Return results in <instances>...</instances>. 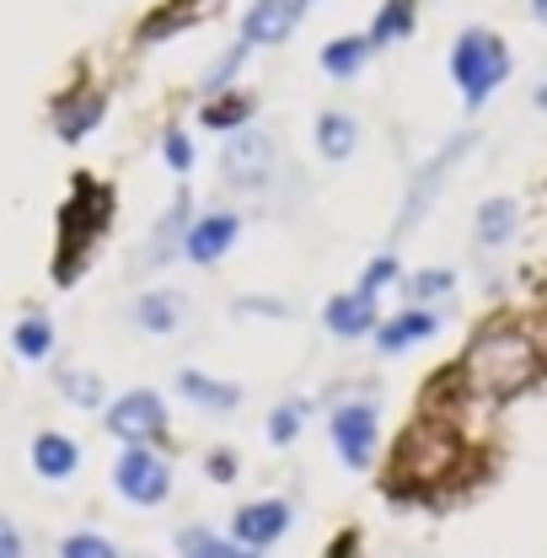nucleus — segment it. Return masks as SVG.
I'll list each match as a JSON object with an SVG mask.
<instances>
[{"mask_svg": "<svg viewBox=\"0 0 547 558\" xmlns=\"http://www.w3.org/2000/svg\"><path fill=\"white\" fill-rule=\"evenodd\" d=\"M537 371H543L537 344L521 328H483L473 339V349H467V360H462L467 387L483 392V398H510V392L532 387Z\"/></svg>", "mask_w": 547, "mask_h": 558, "instance_id": "nucleus-1", "label": "nucleus"}, {"mask_svg": "<svg viewBox=\"0 0 547 558\" xmlns=\"http://www.w3.org/2000/svg\"><path fill=\"white\" fill-rule=\"evenodd\" d=\"M451 75H457L467 108L488 102V92L505 86V75H510V49H505V38L488 33V27H467V33L457 38V49H451Z\"/></svg>", "mask_w": 547, "mask_h": 558, "instance_id": "nucleus-2", "label": "nucleus"}, {"mask_svg": "<svg viewBox=\"0 0 547 558\" xmlns=\"http://www.w3.org/2000/svg\"><path fill=\"white\" fill-rule=\"evenodd\" d=\"M220 172L231 189H264L274 172V140L258 130H236L220 150Z\"/></svg>", "mask_w": 547, "mask_h": 558, "instance_id": "nucleus-3", "label": "nucleus"}, {"mask_svg": "<svg viewBox=\"0 0 547 558\" xmlns=\"http://www.w3.org/2000/svg\"><path fill=\"white\" fill-rule=\"evenodd\" d=\"M113 484H119V494H124L130 505H161L167 488H172V473H167V462H161L156 451L130 446V451L113 462Z\"/></svg>", "mask_w": 547, "mask_h": 558, "instance_id": "nucleus-4", "label": "nucleus"}, {"mask_svg": "<svg viewBox=\"0 0 547 558\" xmlns=\"http://www.w3.org/2000/svg\"><path fill=\"white\" fill-rule=\"evenodd\" d=\"M108 429L119 435V440H130V446H145V440H161V429H167V409H161V398L156 392H130V398H119L113 409H108Z\"/></svg>", "mask_w": 547, "mask_h": 558, "instance_id": "nucleus-5", "label": "nucleus"}, {"mask_svg": "<svg viewBox=\"0 0 547 558\" xmlns=\"http://www.w3.org/2000/svg\"><path fill=\"white\" fill-rule=\"evenodd\" d=\"M333 446L349 468H370L376 457V409L370 403H343L333 414Z\"/></svg>", "mask_w": 547, "mask_h": 558, "instance_id": "nucleus-6", "label": "nucleus"}, {"mask_svg": "<svg viewBox=\"0 0 547 558\" xmlns=\"http://www.w3.org/2000/svg\"><path fill=\"white\" fill-rule=\"evenodd\" d=\"M231 532H236V543L242 548H269V543H279L284 532H290V505L284 499H264V505H242L236 510V521H231Z\"/></svg>", "mask_w": 547, "mask_h": 558, "instance_id": "nucleus-7", "label": "nucleus"}, {"mask_svg": "<svg viewBox=\"0 0 547 558\" xmlns=\"http://www.w3.org/2000/svg\"><path fill=\"white\" fill-rule=\"evenodd\" d=\"M295 22H301V11H295V0H258V5H247V16H242V44L253 49H274V44H284L290 33H295Z\"/></svg>", "mask_w": 547, "mask_h": 558, "instance_id": "nucleus-8", "label": "nucleus"}, {"mask_svg": "<svg viewBox=\"0 0 547 558\" xmlns=\"http://www.w3.org/2000/svg\"><path fill=\"white\" fill-rule=\"evenodd\" d=\"M236 231H242V220H236L231 209H215L205 220H194V231L183 236V253H189L194 264H220V258L231 253Z\"/></svg>", "mask_w": 547, "mask_h": 558, "instance_id": "nucleus-9", "label": "nucleus"}, {"mask_svg": "<svg viewBox=\"0 0 547 558\" xmlns=\"http://www.w3.org/2000/svg\"><path fill=\"white\" fill-rule=\"evenodd\" d=\"M323 323H328V333H339V339L370 333V328H376V295H365V290H343V295H333V301L323 306Z\"/></svg>", "mask_w": 547, "mask_h": 558, "instance_id": "nucleus-10", "label": "nucleus"}, {"mask_svg": "<svg viewBox=\"0 0 547 558\" xmlns=\"http://www.w3.org/2000/svg\"><path fill=\"white\" fill-rule=\"evenodd\" d=\"M440 328V317L435 312H424V306H409V312H398L387 328H376V344H381V354H403V349L424 344L429 333Z\"/></svg>", "mask_w": 547, "mask_h": 558, "instance_id": "nucleus-11", "label": "nucleus"}, {"mask_svg": "<svg viewBox=\"0 0 547 558\" xmlns=\"http://www.w3.org/2000/svg\"><path fill=\"white\" fill-rule=\"evenodd\" d=\"M183 317H189V301L178 290H150V295L135 301V323L145 333H178Z\"/></svg>", "mask_w": 547, "mask_h": 558, "instance_id": "nucleus-12", "label": "nucleus"}, {"mask_svg": "<svg viewBox=\"0 0 547 558\" xmlns=\"http://www.w3.org/2000/svg\"><path fill=\"white\" fill-rule=\"evenodd\" d=\"M258 113V102H253V92H215L205 108H199V119H205V130H247V119Z\"/></svg>", "mask_w": 547, "mask_h": 558, "instance_id": "nucleus-13", "label": "nucleus"}, {"mask_svg": "<svg viewBox=\"0 0 547 558\" xmlns=\"http://www.w3.org/2000/svg\"><path fill=\"white\" fill-rule=\"evenodd\" d=\"M75 462H81V451H75V440L60 435V429H44V435L33 440V468H38L44 478H70Z\"/></svg>", "mask_w": 547, "mask_h": 558, "instance_id": "nucleus-14", "label": "nucleus"}, {"mask_svg": "<svg viewBox=\"0 0 547 558\" xmlns=\"http://www.w3.org/2000/svg\"><path fill=\"white\" fill-rule=\"evenodd\" d=\"M413 22H418V0H387L381 11H376V22H370V49H387V44H403L413 33Z\"/></svg>", "mask_w": 547, "mask_h": 558, "instance_id": "nucleus-15", "label": "nucleus"}, {"mask_svg": "<svg viewBox=\"0 0 547 558\" xmlns=\"http://www.w3.org/2000/svg\"><path fill=\"white\" fill-rule=\"evenodd\" d=\"M97 119H102V92H81V97H65V102L54 108V130H60V140H81Z\"/></svg>", "mask_w": 547, "mask_h": 558, "instance_id": "nucleus-16", "label": "nucleus"}, {"mask_svg": "<svg viewBox=\"0 0 547 558\" xmlns=\"http://www.w3.org/2000/svg\"><path fill=\"white\" fill-rule=\"evenodd\" d=\"M354 145H360V124L339 113V108H328L323 119H317V150L328 156V161H343V156H354Z\"/></svg>", "mask_w": 547, "mask_h": 558, "instance_id": "nucleus-17", "label": "nucleus"}, {"mask_svg": "<svg viewBox=\"0 0 547 558\" xmlns=\"http://www.w3.org/2000/svg\"><path fill=\"white\" fill-rule=\"evenodd\" d=\"M178 392H183L189 403H199V409H236V403H242V392H236L231 381H209L205 371H183V376H178Z\"/></svg>", "mask_w": 547, "mask_h": 558, "instance_id": "nucleus-18", "label": "nucleus"}, {"mask_svg": "<svg viewBox=\"0 0 547 558\" xmlns=\"http://www.w3.org/2000/svg\"><path fill=\"white\" fill-rule=\"evenodd\" d=\"M376 49H370V38H333L328 49H323V70L333 75V81H349L354 70L365 65Z\"/></svg>", "mask_w": 547, "mask_h": 558, "instance_id": "nucleus-19", "label": "nucleus"}, {"mask_svg": "<svg viewBox=\"0 0 547 558\" xmlns=\"http://www.w3.org/2000/svg\"><path fill=\"white\" fill-rule=\"evenodd\" d=\"M515 236V199H488L478 209V242L483 247H499Z\"/></svg>", "mask_w": 547, "mask_h": 558, "instance_id": "nucleus-20", "label": "nucleus"}, {"mask_svg": "<svg viewBox=\"0 0 547 558\" xmlns=\"http://www.w3.org/2000/svg\"><path fill=\"white\" fill-rule=\"evenodd\" d=\"M11 344H16V354H22V360H44V354L54 349V323L33 312V317H22V323H16Z\"/></svg>", "mask_w": 547, "mask_h": 558, "instance_id": "nucleus-21", "label": "nucleus"}, {"mask_svg": "<svg viewBox=\"0 0 547 558\" xmlns=\"http://www.w3.org/2000/svg\"><path fill=\"white\" fill-rule=\"evenodd\" d=\"M183 548H189V558H264L258 548L220 543V537H215V532H205V526H189V532H183Z\"/></svg>", "mask_w": 547, "mask_h": 558, "instance_id": "nucleus-22", "label": "nucleus"}, {"mask_svg": "<svg viewBox=\"0 0 547 558\" xmlns=\"http://www.w3.org/2000/svg\"><path fill=\"white\" fill-rule=\"evenodd\" d=\"M60 392H65L75 409H97V403H102V381H97L92 371H86V376H81V371H65V376H60Z\"/></svg>", "mask_w": 547, "mask_h": 558, "instance_id": "nucleus-23", "label": "nucleus"}, {"mask_svg": "<svg viewBox=\"0 0 547 558\" xmlns=\"http://www.w3.org/2000/svg\"><path fill=\"white\" fill-rule=\"evenodd\" d=\"M457 290V279L446 275V269H424V275L409 279V301L413 306H424V301H440V295H451Z\"/></svg>", "mask_w": 547, "mask_h": 558, "instance_id": "nucleus-24", "label": "nucleus"}, {"mask_svg": "<svg viewBox=\"0 0 547 558\" xmlns=\"http://www.w3.org/2000/svg\"><path fill=\"white\" fill-rule=\"evenodd\" d=\"M301 424H306V403H279L269 414V440L274 446H290L301 435Z\"/></svg>", "mask_w": 547, "mask_h": 558, "instance_id": "nucleus-25", "label": "nucleus"}, {"mask_svg": "<svg viewBox=\"0 0 547 558\" xmlns=\"http://www.w3.org/2000/svg\"><path fill=\"white\" fill-rule=\"evenodd\" d=\"M60 558H119V548L108 537H97V532H70L60 543Z\"/></svg>", "mask_w": 547, "mask_h": 558, "instance_id": "nucleus-26", "label": "nucleus"}, {"mask_svg": "<svg viewBox=\"0 0 547 558\" xmlns=\"http://www.w3.org/2000/svg\"><path fill=\"white\" fill-rule=\"evenodd\" d=\"M161 156H167V167H172V172H189V167H194V145H189V135H183V130H167V140H161Z\"/></svg>", "mask_w": 547, "mask_h": 558, "instance_id": "nucleus-27", "label": "nucleus"}, {"mask_svg": "<svg viewBox=\"0 0 547 558\" xmlns=\"http://www.w3.org/2000/svg\"><path fill=\"white\" fill-rule=\"evenodd\" d=\"M392 279H398V258H392V253H381V258H370V269H365V279H360V290H365V295H376V290H381V284H392Z\"/></svg>", "mask_w": 547, "mask_h": 558, "instance_id": "nucleus-28", "label": "nucleus"}, {"mask_svg": "<svg viewBox=\"0 0 547 558\" xmlns=\"http://www.w3.org/2000/svg\"><path fill=\"white\" fill-rule=\"evenodd\" d=\"M209 478L231 484V478H236V457H231V451H209Z\"/></svg>", "mask_w": 547, "mask_h": 558, "instance_id": "nucleus-29", "label": "nucleus"}, {"mask_svg": "<svg viewBox=\"0 0 547 558\" xmlns=\"http://www.w3.org/2000/svg\"><path fill=\"white\" fill-rule=\"evenodd\" d=\"M0 558H22V537H16V526L0 515Z\"/></svg>", "mask_w": 547, "mask_h": 558, "instance_id": "nucleus-30", "label": "nucleus"}, {"mask_svg": "<svg viewBox=\"0 0 547 558\" xmlns=\"http://www.w3.org/2000/svg\"><path fill=\"white\" fill-rule=\"evenodd\" d=\"M328 558H354V537H339V543H333V554Z\"/></svg>", "mask_w": 547, "mask_h": 558, "instance_id": "nucleus-31", "label": "nucleus"}, {"mask_svg": "<svg viewBox=\"0 0 547 558\" xmlns=\"http://www.w3.org/2000/svg\"><path fill=\"white\" fill-rule=\"evenodd\" d=\"M532 16H537V22H547V0H532Z\"/></svg>", "mask_w": 547, "mask_h": 558, "instance_id": "nucleus-32", "label": "nucleus"}, {"mask_svg": "<svg viewBox=\"0 0 547 558\" xmlns=\"http://www.w3.org/2000/svg\"><path fill=\"white\" fill-rule=\"evenodd\" d=\"M537 108H547V86H543V92H537Z\"/></svg>", "mask_w": 547, "mask_h": 558, "instance_id": "nucleus-33", "label": "nucleus"}, {"mask_svg": "<svg viewBox=\"0 0 547 558\" xmlns=\"http://www.w3.org/2000/svg\"><path fill=\"white\" fill-rule=\"evenodd\" d=\"M306 5H312V0H295V11H301V16H306Z\"/></svg>", "mask_w": 547, "mask_h": 558, "instance_id": "nucleus-34", "label": "nucleus"}]
</instances>
